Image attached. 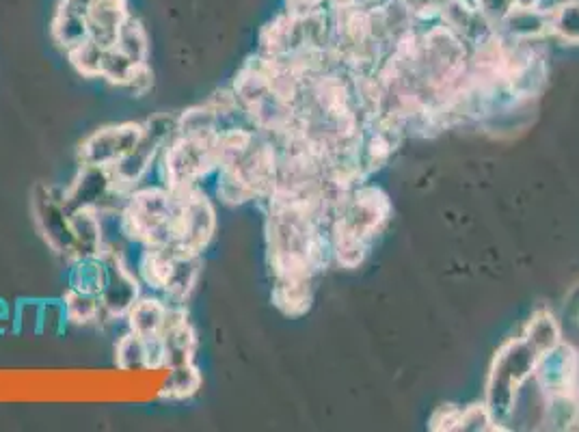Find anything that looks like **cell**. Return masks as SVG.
<instances>
[{
  "instance_id": "1",
  "label": "cell",
  "mask_w": 579,
  "mask_h": 432,
  "mask_svg": "<svg viewBox=\"0 0 579 432\" xmlns=\"http://www.w3.org/2000/svg\"><path fill=\"white\" fill-rule=\"evenodd\" d=\"M175 208L178 197L163 184L134 188L119 212L121 236L141 247L173 245Z\"/></svg>"
},
{
  "instance_id": "2",
  "label": "cell",
  "mask_w": 579,
  "mask_h": 432,
  "mask_svg": "<svg viewBox=\"0 0 579 432\" xmlns=\"http://www.w3.org/2000/svg\"><path fill=\"white\" fill-rule=\"evenodd\" d=\"M214 141H217V137L193 139L180 137V134L169 141L158 156L160 184L175 195L199 188L201 180H206L210 173L219 169Z\"/></svg>"
},
{
  "instance_id": "3",
  "label": "cell",
  "mask_w": 579,
  "mask_h": 432,
  "mask_svg": "<svg viewBox=\"0 0 579 432\" xmlns=\"http://www.w3.org/2000/svg\"><path fill=\"white\" fill-rule=\"evenodd\" d=\"M175 197H178V208L173 216V245L204 255L217 234V210L201 188Z\"/></svg>"
},
{
  "instance_id": "4",
  "label": "cell",
  "mask_w": 579,
  "mask_h": 432,
  "mask_svg": "<svg viewBox=\"0 0 579 432\" xmlns=\"http://www.w3.org/2000/svg\"><path fill=\"white\" fill-rule=\"evenodd\" d=\"M536 350L528 342H510L495 359L489 383V411L495 417H506L513 404L517 387L534 370Z\"/></svg>"
},
{
  "instance_id": "5",
  "label": "cell",
  "mask_w": 579,
  "mask_h": 432,
  "mask_svg": "<svg viewBox=\"0 0 579 432\" xmlns=\"http://www.w3.org/2000/svg\"><path fill=\"white\" fill-rule=\"evenodd\" d=\"M33 221L46 245L67 262L74 260V236L70 210L63 204V191L55 186H37L33 193Z\"/></svg>"
},
{
  "instance_id": "6",
  "label": "cell",
  "mask_w": 579,
  "mask_h": 432,
  "mask_svg": "<svg viewBox=\"0 0 579 432\" xmlns=\"http://www.w3.org/2000/svg\"><path fill=\"white\" fill-rule=\"evenodd\" d=\"M143 139V124L139 121H124L96 130L80 143L78 160L80 165L111 169L115 162L124 158Z\"/></svg>"
},
{
  "instance_id": "7",
  "label": "cell",
  "mask_w": 579,
  "mask_h": 432,
  "mask_svg": "<svg viewBox=\"0 0 579 432\" xmlns=\"http://www.w3.org/2000/svg\"><path fill=\"white\" fill-rule=\"evenodd\" d=\"M106 283L100 294L104 320H126L132 305L141 299V279L121 258L119 251L104 249Z\"/></svg>"
},
{
  "instance_id": "8",
  "label": "cell",
  "mask_w": 579,
  "mask_h": 432,
  "mask_svg": "<svg viewBox=\"0 0 579 432\" xmlns=\"http://www.w3.org/2000/svg\"><path fill=\"white\" fill-rule=\"evenodd\" d=\"M167 143L169 141L165 137H160L158 132L143 124V139L139 141V145L111 167L113 186L117 191L132 193L134 188H139L141 182L145 180V175L150 173L158 162V156Z\"/></svg>"
},
{
  "instance_id": "9",
  "label": "cell",
  "mask_w": 579,
  "mask_h": 432,
  "mask_svg": "<svg viewBox=\"0 0 579 432\" xmlns=\"http://www.w3.org/2000/svg\"><path fill=\"white\" fill-rule=\"evenodd\" d=\"M158 337L160 344H163V359L167 370L195 361L197 333L193 324L188 322V312L184 305H169L165 327Z\"/></svg>"
},
{
  "instance_id": "10",
  "label": "cell",
  "mask_w": 579,
  "mask_h": 432,
  "mask_svg": "<svg viewBox=\"0 0 579 432\" xmlns=\"http://www.w3.org/2000/svg\"><path fill=\"white\" fill-rule=\"evenodd\" d=\"M201 258H204L201 253L186 251L182 247L173 249L165 288L163 292H160L169 305H184L188 299H191V294L195 292L199 283L201 270H204V260Z\"/></svg>"
},
{
  "instance_id": "11",
  "label": "cell",
  "mask_w": 579,
  "mask_h": 432,
  "mask_svg": "<svg viewBox=\"0 0 579 432\" xmlns=\"http://www.w3.org/2000/svg\"><path fill=\"white\" fill-rule=\"evenodd\" d=\"M130 16L128 0H93L87 9L91 39L102 48H113L121 24Z\"/></svg>"
},
{
  "instance_id": "12",
  "label": "cell",
  "mask_w": 579,
  "mask_h": 432,
  "mask_svg": "<svg viewBox=\"0 0 579 432\" xmlns=\"http://www.w3.org/2000/svg\"><path fill=\"white\" fill-rule=\"evenodd\" d=\"M70 227L74 236V260L85 255H102L106 247L104 221L96 208H78L70 212Z\"/></svg>"
},
{
  "instance_id": "13",
  "label": "cell",
  "mask_w": 579,
  "mask_h": 432,
  "mask_svg": "<svg viewBox=\"0 0 579 432\" xmlns=\"http://www.w3.org/2000/svg\"><path fill=\"white\" fill-rule=\"evenodd\" d=\"M50 35L52 39H55V44L63 48L65 52H70L72 48L85 44L87 39H91L87 13L59 3V9L50 24Z\"/></svg>"
},
{
  "instance_id": "14",
  "label": "cell",
  "mask_w": 579,
  "mask_h": 432,
  "mask_svg": "<svg viewBox=\"0 0 579 432\" xmlns=\"http://www.w3.org/2000/svg\"><path fill=\"white\" fill-rule=\"evenodd\" d=\"M167 309L169 305L165 299H156V296H141L126 316L128 331L145 337V340L147 337H158L165 327Z\"/></svg>"
},
{
  "instance_id": "15",
  "label": "cell",
  "mask_w": 579,
  "mask_h": 432,
  "mask_svg": "<svg viewBox=\"0 0 579 432\" xmlns=\"http://www.w3.org/2000/svg\"><path fill=\"white\" fill-rule=\"evenodd\" d=\"M141 255H139V264L134 273L139 275L141 283L145 288H150L152 292H163L165 288V281H167V273H169V264L173 258V249L175 245H167V247H141Z\"/></svg>"
},
{
  "instance_id": "16",
  "label": "cell",
  "mask_w": 579,
  "mask_h": 432,
  "mask_svg": "<svg viewBox=\"0 0 579 432\" xmlns=\"http://www.w3.org/2000/svg\"><path fill=\"white\" fill-rule=\"evenodd\" d=\"M106 283V262L104 255H85L70 262V275H67V288L87 292V294H102Z\"/></svg>"
},
{
  "instance_id": "17",
  "label": "cell",
  "mask_w": 579,
  "mask_h": 432,
  "mask_svg": "<svg viewBox=\"0 0 579 432\" xmlns=\"http://www.w3.org/2000/svg\"><path fill=\"white\" fill-rule=\"evenodd\" d=\"M221 132L219 113L210 102L191 106L178 119V134L180 137L193 139H214Z\"/></svg>"
},
{
  "instance_id": "18",
  "label": "cell",
  "mask_w": 579,
  "mask_h": 432,
  "mask_svg": "<svg viewBox=\"0 0 579 432\" xmlns=\"http://www.w3.org/2000/svg\"><path fill=\"white\" fill-rule=\"evenodd\" d=\"M63 303L70 324H76V327H89V324H98L104 320V309L98 294H87L67 288L63 294Z\"/></svg>"
},
{
  "instance_id": "19",
  "label": "cell",
  "mask_w": 579,
  "mask_h": 432,
  "mask_svg": "<svg viewBox=\"0 0 579 432\" xmlns=\"http://www.w3.org/2000/svg\"><path fill=\"white\" fill-rule=\"evenodd\" d=\"M201 383H204V376H201L199 368L193 363H186V366L171 368L167 381L163 383V389H160V398L163 400H188L193 398L197 391L201 389Z\"/></svg>"
},
{
  "instance_id": "20",
  "label": "cell",
  "mask_w": 579,
  "mask_h": 432,
  "mask_svg": "<svg viewBox=\"0 0 579 432\" xmlns=\"http://www.w3.org/2000/svg\"><path fill=\"white\" fill-rule=\"evenodd\" d=\"M115 48H119L137 65L147 63V59H150V37H147L143 22L139 18H134L132 13L126 18V22L121 24Z\"/></svg>"
},
{
  "instance_id": "21",
  "label": "cell",
  "mask_w": 579,
  "mask_h": 432,
  "mask_svg": "<svg viewBox=\"0 0 579 432\" xmlns=\"http://www.w3.org/2000/svg\"><path fill=\"white\" fill-rule=\"evenodd\" d=\"M506 31L517 39H532L543 35L549 29V16L538 9H523L510 7V11L502 18Z\"/></svg>"
},
{
  "instance_id": "22",
  "label": "cell",
  "mask_w": 579,
  "mask_h": 432,
  "mask_svg": "<svg viewBox=\"0 0 579 432\" xmlns=\"http://www.w3.org/2000/svg\"><path fill=\"white\" fill-rule=\"evenodd\" d=\"M273 301L288 316H299L309 307L312 292H309V279L296 281H275Z\"/></svg>"
},
{
  "instance_id": "23",
  "label": "cell",
  "mask_w": 579,
  "mask_h": 432,
  "mask_svg": "<svg viewBox=\"0 0 579 432\" xmlns=\"http://www.w3.org/2000/svg\"><path fill=\"white\" fill-rule=\"evenodd\" d=\"M115 366L121 372L147 370V348L145 337L137 333H124L115 344Z\"/></svg>"
},
{
  "instance_id": "24",
  "label": "cell",
  "mask_w": 579,
  "mask_h": 432,
  "mask_svg": "<svg viewBox=\"0 0 579 432\" xmlns=\"http://www.w3.org/2000/svg\"><path fill=\"white\" fill-rule=\"evenodd\" d=\"M558 337H560V333H558L554 318L541 312V314H536L534 320L530 322L528 335H525V342H528L536 350V355H549V353H554V348L558 344Z\"/></svg>"
},
{
  "instance_id": "25",
  "label": "cell",
  "mask_w": 579,
  "mask_h": 432,
  "mask_svg": "<svg viewBox=\"0 0 579 432\" xmlns=\"http://www.w3.org/2000/svg\"><path fill=\"white\" fill-rule=\"evenodd\" d=\"M104 50L102 46H98L93 39H87L85 44H80L76 48H72L67 54V59H70L74 70L85 76V78H100L102 74V59H104Z\"/></svg>"
},
{
  "instance_id": "26",
  "label": "cell",
  "mask_w": 579,
  "mask_h": 432,
  "mask_svg": "<svg viewBox=\"0 0 579 432\" xmlns=\"http://www.w3.org/2000/svg\"><path fill=\"white\" fill-rule=\"evenodd\" d=\"M134 67L137 63L130 61L124 52L119 48H106L104 50V59H102V74L100 78H104L106 83H111L115 87L124 89V85L130 80Z\"/></svg>"
},
{
  "instance_id": "27",
  "label": "cell",
  "mask_w": 579,
  "mask_h": 432,
  "mask_svg": "<svg viewBox=\"0 0 579 432\" xmlns=\"http://www.w3.org/2000/svg\"><path fill=\"white\" fill-rule=\"evenodd\" d=\"M217 199L225 206H242L255 197L234 171L217 169Z\"/></svg>"
},
{
  "instance_id": "28",
  "label": "cell",
  "mask_w": 579,
  "mask_h": 432,
  "mask_svg": "<svg viewBox=\"0 0 579 432\" xmlns=\"http://www.w3.org/2000/svg\"><path fill=\"white\" fill-rule=\"evenodd\" d=\"M549 29H554L567 42L579 44V5L573 0H567L558 11L549 16Z\"/></svg>"
},
{
  "instance_id": "29",
  "label": "cell",
  "mask_w": 579,
  "mask_h": 432,
  "mask_svg": "<svg viewBox=\"0 0 579 432\" xmlns=\"http://www.w3.org/2000/svg\"><path fill=\"white\" fill-rule=\"evenodd\" d=\"M42 320V299H20L13 305V333L39 335Z\"/></svg>"
},
{
  "instance_id": "30",
  "label": "cell",
  "mask_w": 579,
  "mask_h": 432,
  "mask_svg": "<svg viewBox=\"0 0 579 432\" xmlns=\"http://www.w3.org/2000/svg\"><path fill=\"white\" fill-rule=\"evenodd\" d=\"M70 318L61 299H42V320H39V335H61L65 333Z\"/></svg>"
},
{
  "instance_id": "31",
  "label": "cell",
  "mask_w": 579,
  "mask_h": 432,
  "mask_svg": "<svg viewBox=\"0 0 579 432\" xmlns=\"http://www.w3.org/2000/svg\"><path fill=\"white\" fill-rule=\"evenodd\" d=\"M124 89L130 93L132 98H145L147 93L154 89V74L150 70V65L139 63L137 67H134V72H132L128 83L124 85Z\"/></svg>"
},
{
  "instance_id": "32",
  "label": "cell",
  "mask_w": 579,
  "mask_h": 432,
  "mask_svg": "<svg viewBox=\"0 0 579 432\" xmlns=\"http://www.w3.org/2000/svg\"><path fill=\"white\" fill-rule=\"evenodd\" d=\"M489 424V413L487 409H480V407H471L465 413H461V422L459 428L465 430H480V428H487Z\"/></svg>"
},
{
  "instance_id": "33",
  "label": "cell",
  "mask_w": 579,
  "mask_h": 432,
  "mask_svg": "<svg viewBox=\"0 0 579 432\" xmlns=\"http://www.w3.org/2000/svg\"><path fill=\"white\" fill-rule=\"evenodd\" d=\"M322 3H325V0H286V7L292 16H305V13L318 11Z\"/></svg>"
},
{
  "instance_id": "34",
  "label": "cell",
  "mask_w": 579,
  "mask_h": 432,
  "mask_svg": "<svg viewBox=\"0 0 579 432\" xmlns=\"http://www.w3.org/2000/svg\"><path fill=\"white\" fill-rule=\"evenodd\" d=\"M402 3H405L407 9L415 13V16H426L430 11L441 9L443 0H402Z\"/></svg>"
},
{
  "instance_id": "35",
  "label": "cell",
  "mask_w": 579,
  "mask_h": 432,
  "mask_svg": "<svg viewBox=\"0 0 579 432\" xmlns=\"http://www.w3.org/2000/svg\"><path fill=\"white\" fill-rule=\"evenodd\" d=\"M7 331H13V307L5 299H0V335Z\"/></svg>"
},
{
  "instance_id": "36",
  "label": "cell",
  "mask_w": 579,
  "mask_h": 432,
  "mask_svg": "<svg viewBox=\"0 0 579 432\" xmlns=\"http://www.w3.org/2000/svg\"><path fill=\"white\" fill-rule=\"evenodd\" d=\"M61 3L67 5V7H74V9H80V11L87 13V9L91 7L93 0H61Z\"/></svg>"
},
{
  "instance_id": "37",
  "label": "cell",
  "mask_w": 579,
  "mask_h": 432,
  "mask_svg": "<svg viewBox=\"0 0 579 432\" xmlns=\"http://www.w3.org/2000/svg\"><path fill=\"white\" fill-rule=\"evenodd\" d=\"M513 7H523V9H536L538 0H513Z\"/></svg>"
}]
</instances>
